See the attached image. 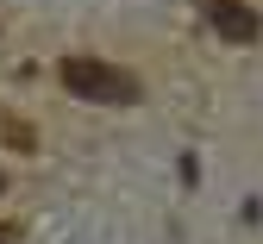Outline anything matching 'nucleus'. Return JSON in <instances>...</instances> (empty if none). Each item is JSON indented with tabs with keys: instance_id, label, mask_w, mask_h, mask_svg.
I'll list each match as a JSON object with an SVG mask.
<instances>
[{
	"instance_id": "f257e3e1",
	"label": "nucleus",
	"mask_w": 263,
	"mask_h": 244,
	"mask_svg": "<svg viewBox=\"0 0 263 244\" xmlns=\"http://www.w3.org/2000/svg\"><path fill=\"white\" fill-rule=\"evenodd\" d=\"M63 88L82 94V100H101V107H125L138 100V76H125L119 63H101V57H63Z\"/></svg>"
},
{
	"instance_id": "f03ea898",
	"label": "nucleus",
	"mask_w": 263,
	"mask_h": 244,
	"mask_svg": "<svg viewBox=\"0 0 263 244\" xmlns=\"http://www.w3.org/2000/svg\"><path fill=\"white\" fill-rule=\"evenodd\" d=\"M213 31H219V38H232V44H251L257 31H263V19L245 7V0H213Z\"/></svg>"
},
{
	"instance_id": "7ed1b4c3",
	"label": "nucleus",
	"mask_w": 263,
	"mask_h": 244,
	"mask_svg": "<svg viewBox=\"0 0 263 244\" xmlns=\"http://www.w3.org/2000/svg\"><path fill=\"white\" fill-rule=\"evenodd\" d=\"M0 144H13V151H31L38 138H31V125H19V119H7V113H0Z\"/></svg>"
},
{
	"instance_id": "20e7f679",
	"label": "nucleus",
	"mask_w": 263,
	"mask_h": 244,
	"mask_svg": "<svg viewBox=\"0 0 263 244\" xmlns=\"http://www.w3.org/2000/svg\"><path fill=\"white\" fill-rule=\"evenodd\" d=\"M0 244H19V232H13V226H0Z\"/></svg>"
}]
</instances>
